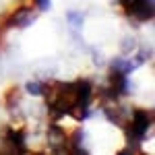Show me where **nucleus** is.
<instances>
[{"mask_svg":"<svg viewBox=\"0 0 155 155\" xmlns=\"http://www.w3.org/2000/svg\"><path fill=\"white\" fill-rule=\"evenodd\" d=\"M141 64H139V60L137 58H122V56H118V58L112 60V71H118V72H124V74H130L134 68H139Z\"/></svg>","mask_w":155,"mask_h":155,"instance_id":"obj_5","label":"nucleus"},{"mask_svg":"<svg viewBox=\"0 0 155 155\" xmlns=\"http://www.w3.org/2000/svg\"><path fill=\"white\" fill-rule=\"evenodd\" d=\"M35 2V6H37V11H41V12H46L52 8V0H33Z\"/></svg>","mask_w":155,"mask_h":155,"instance_id":"obj_10","label":"nucleus"},{"mask_svg":"<svg viewBox=\"0 0 155 155\" xmlns=\"http://www.w3.org/2000/svg\"><path fill=\"white\" fill-rule=\"evenodd\" d=\"M19 101H21V95H19V89L15 87L8 91V95H6V107L8 110H15V106H19Z\"/></svg>","mask_w":155,"mask_h":155,"instance_id":"obj_9","label":"nucleus"},{"mask_svg":"<svg viewBox=\"0 0 155 155\" xmlns=\"http://www.w3.org/2000/svg\"><path fill=\"white\" fill-rule=\"evenodd\" d=\"M25 91H27L31 97L44 95V83H39V81H29V83L25 85Z\"/></svg>","mask_w":155,"mask_h":155,"instance_id":"obj_8","label":"nucleus"},{"mask_svg":"<svg viewBox=\"0 0 155 155\" xmlns=\"http://www.w3.org/2000/svg\"><path fill=\"white\" fill-rule=\"evenodd\" d=\"M44 93L46 95V107L48 114L54 120H60L66 116L72 107L79 106V93H77V81L74 83H50L44 85Z\"/></svg>","mask_w":155,"mask_h":155,"instance_id":"obj_1","label":"nucleus"},{"mask_svg":"<svg viewBox=\"0 0 155 155\" xmlns=\"http://www.w3.org/2000/svg\"><path fill=\"white\" fill-rule=\"evenodd\" d=\"M46 139H48V145L52 147V151L56 153H66V132L64 128H60L58 124H50L48 130H46Z\"/></svg>","mask_w":155,"mask_h":155,"instance_id":"obj_3","label":"nucleus"},{"mask_svg":"<svg viewBox=\"0 0 155 155\" xmlns=\"http://www.w3.org/2000/svg\"><path fill=\"white\" fill-rule=\"evenodd\" d=\"M35 19H37V12H33L31 8H19L15 15H11V19H8L6 27L25 29V27H29L31 23H35Z\"/></svg>","mask_w":155,"mask_h":155,"instance_id":"obj_4","label":"nucleus"},{"mask_svg":"<svg viewBox=\"0 0 155 155\" xmlns=\"http://www.w3.org/2000/svg\"><path fill=\"white\" fill-rule=\"evenodd\" d=\"M153 124V114L147 112V110H134L130 116V124L126 126V139H128V149H124L122 153H139V145L145 141L147 137V130L151 128Z\"/></svg>","mask_w":155,"mask_h":155,"instance_id":"obj_2","label":"nucleus"},{"mask_svg":"<svg viewBox=\"0 0 155 155\" xmlns=\"http://www.w3.org/2000/svg\"><path fill=\"white\" fill-rule=\"evenodd\" d=\"M120 48H122V54H124V56H128L130 52H134V50H137V37L126 35L122 41H120Z\"/></svg>","mask_w":155,"mask_h":155,"instance_id":"obj_7","label":"nucleus"},{"mask_svg":"<svg viewBox=\"0 0 155 155\" xmlns=\"http://www.w3.org/2000/svg\"><path fill=\"white\" fill-rule=\"evenodd\" d=\"M66 23L71 25L74 31H81V27L85 23V15L79 12V11H68L66 12Z\"/></svg>","mask_w":155,"mask_h":155,"instance_id":"obj_6","label":"nucleus"}]
</instances>
